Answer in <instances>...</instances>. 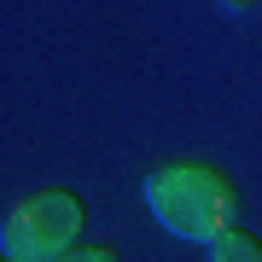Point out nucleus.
I'll return each instance as SVG.
<instances>
[{
	"mask_svg": "<svg viewBox=\"0 0 262 262\" xmlns=\"http://www.w3.org/2000/svg\"><path fill=\"white\" fill-rule=\"evenodd\" d=\"M140 198H146L151 222L187 245H210L215 233H227L239 222V187L215 163H198V158L158 163L140 181Z\"/></svg>",
	"mask_w": 262,
	"mask_h": 262,
	"instance_id": "nucleus-1",
	"label": "nucleus"
},
{
	"mask_svg": "<svg viewBox=\"0 0 262 262\" xmlns=\"http://www.w3.org/2000/svg\"><path fill=\"white\" fill-rule=\"evenodd\" d=\"M204 251H210V262H262V239L251 233V227H239V222H233L227 233H215Z\"/></svg>",
	"mask_w": 262,
	"mask_h": 262,
	"instance_id": "nucleus-3",
	"label": "nucleus"
},
{
	"mask_svg": "<svg viewBox=\"0 0 262 262\" xmlns=\"http://www.w3.org/2000/svg\"><path fill=\"white\" fill-rule=\"evenodd\" d=\"M53 262H117V251H105V245H76V251L53 256Z\"/></svg>",
	"mask_w": 262,
	"mask_h": 262,
	"instance_id": "nucleus-4",
	"label": "nucleus"
},
{
	"mask_svg": "<svg viewBox=\"0 0 262 262\" xmlns=\"http://www.w3.org/2000/svg\"><path fill=\"white\" fill-rule=\"evenodd\" d=\"M0 262H18V256H0Z\"/></svg>",
	"mask_w": 262,
	"mask_h": 262,
	"instance_id": "nucleus-6",
	"label": "nucleus"
},
{
	"mask_svg": "<svg viewBox=\"0 0 262 262\" xmlns=\"http://www.w3.org/2000/svg\"><path fill=\"white\" fill-rule=\"evenodd\" d=\"M222 6H227V12H251V0H222Z\"/></svg>",
	"mask_w": 262,
	"mask_h": 262,
	"instance_id": "nucleus-5",
	"label": "nucleus"
},
{
	"mask_svg": "<svg viewBox=\"0 0 262 262\" xmlns=\"http://www.w3.org/2000/svg\"><path fill=\"white\" fill-rule=\"evenodd\" d=\"M88 210L70 187H41L18 198L6 215H0V256H18V262H53L82 245Z\"/></svg>",
	"mask_w": 262,
	"mask_h": 262,
	"instance_id": "nucleus-2",
	"label": "nucleus"
}]
</instances>
